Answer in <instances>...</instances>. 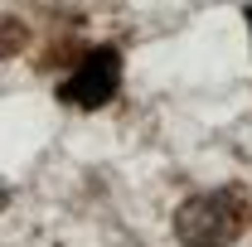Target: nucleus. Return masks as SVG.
Instances as JSON below:
<instances>
[{
  "label": "nucleus",
  "mask_w": 252,
  "mask_h": 247,
  "mask_svg": "<svg viewBox=\"0 0 252 247\" xmlns=\"http://www.w3.org/2000/svg\"><path fill=\"white\" fill-rule=\"evenodd\" d=\"M5 204H10V189H5V185H0V209H5Z\"/></svg>",
  "instance_id": "7ed1b4c3"
},
{
  "label": "nucleus",
  "mask_w": 252,
  "mask_h": 247,
  "mask_svg": "<svg viewBox=\"0 0 252 247\" xmlns=\"http://www.w3.org/2000/svg\"><path fill=\"white\" fill-rule=\"evenodd\" d=\"M117 88H122V54L117 49H93L59 83V102L83 107V112H97V107H107L117 97Z\"/></svg>",
  "instance_id": "f03ea898"
},
{
  "label": "nucleus",
  "mask_w": 252,
  "mask_h": 247,
  "mask_svg": "<svg viewBox=\"0 0 252 247\" xmlns=\"http://www.w3.org/2000/svg\"><path fill=\"white\" fill-rule=\"evenodd\" d=\"M243 223H248L243 199L233 189H209L175 209V238L185 247H233L243 238Z\"/></svg>",
  "instance_id": "f257e3e1"
},
{
  "label": "nucleus",
  "mask_w": 252,
  "mask_h": 247,
  "mask_svg": "<svg viewBox=\"0 0 252 247\" xmlns=\"http://www.w3.org/2000/svg\"><path fill=\"white\" fill-rule=\"evenodd\" d=\"M243 20H248V30H252V5H248V10H243Z\"/></svg>",
  "instance_id": "20e7f679"
}]
</instances>
